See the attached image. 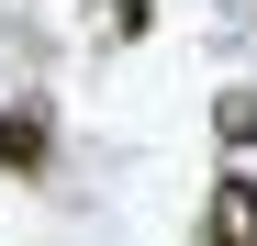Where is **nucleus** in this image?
I'll list each match as a JSON object with an SVG mask.
<instances>
[{
	"label": "nucleus",
	"instance_id": "obj_1",
	"mask_svg": "<svg viewBox=\"0 0 257 246\" xmlns=\"http://www.w3.org/2000/svg\"><path fill=\"white\" fill-rule=\"evenodd\" d=\"M45 157H56L45 101H0V168H12V179H45Z\"/></svg>",
	"mask_w": 257,
	"mask_h": 246
},
{
	"label": "nucleus",
	"instance_id": "obj_2",
	"mask_svg": "<svg viewBox=\"0 0 257 246\" xmlns=\"http://www.w3.org/2000/svg\"><path fill=\"white\" fill-rule=\"evenodd\" d=\"M212 246H257V179H224V190H212Z\"/></svg>",
	"mask_w": 257,
	"mask_h": 246
},
{
	"label": "nucleus",
	"instance_id": "obj_3",
	"mask_svg": "<svg viewBox=\"0 0 257 246\" xmlns=\"http://www.w3.org/2000/svg\"><path fill=\"white\" fill-rule=\"evenodd\" d=\"M212 135H224V146H257V90H224V101H212Z\"/></svg>",
	"mask_w": 257,
	"mask_h": 246
}]
</instances>
